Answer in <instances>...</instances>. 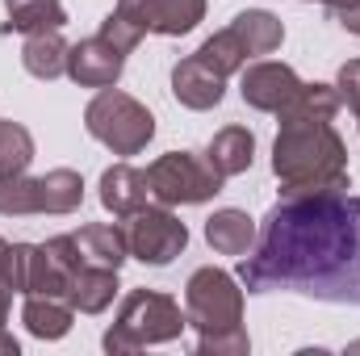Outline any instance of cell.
<instances>
[{
  "label": "cell",
  "instance_id": "cell-2",
  "mask_svg": "<svg viewBox=\"0 0 360 356\" xmlns=\"http://www.w3.org/2000/svg\"><path fill=\"white\" fill-rule=\"evenodd\" d=\"M340 105L335 84H306L285 113H276L272 177L281 180V197L348 189V143L335 130Z\"/></svg>",
  "mask_w": 360,
  "mask_h": 356
},
{
  "label": "cell",
  "instance_id": "cell-26",
  "mask_svg": "<svg viewBox=\"0 0 360 356\" xmlns=\"http://www.w3.org/2000/svg\"><path fill=\"white\" fill-rule=\"evenodd\" d=\"M335 89H340V101L352 109V117H356V126H360V59H348V63L340 68Z\"/></svg>",
  "mask_w": 360,
  "mask_h": 356
},
{
  "label": "cell",
  "instance_id": "cell-16",
  "mask_svg": "<svg viewBox=\"0 0 360 356\" xmlns=\"http://www.w3.org/2000/svg\"><path fill=\"white\" fill-rule=\"evenodd\" d=\"M21 323L34 340H63L76 323V310L68 298H51V293H30L21 306Z\"/></svg>",
  "mask_w": 360,
  "mask_h": 356
},
{
  "label": "cell",
  "instance_id": "cell-5",
  "mask_svg": "<svg viewBox=\"0 0 360 356\" xmlns=\"http://www.w3.org/2000/svg\"><path fill=\"white\" fill-rule=\"evenodd\" d=\"M84 130L113 155H139L155 139V113L122 89H96L84 105Z\"/></svg>",
  "mask_w": 360,
  "mask_h": 356
},
{
  "label": "cell",
  "instance_id": "cell-10",
  "mask_svg": "<svg viewBox=\"0 0 360 356\" xmlns=\"http://www.w3.org/2000/svg\"><path fill=\"white\" fill-rule=\"evenodd\" d=\"M117 13H126L134 25H143V34L180 38L201 25L205 0H117Z\"/></svg>",
  "mask_w": 360,
  "mask_h": 356
},
{
  "label": "cell",
  "instance_id": "cell-22",
  "mask_svg": "<svg viewBox=\"0 0 360 356\" xmlns=\"http://www.w3.org/2000/svg\"><path fill=\"white\" fill-rule=\"evenodd\" d=\"M197 59H205L218 76H226V80H231L235 72H243V68H248V59H252V55H248V46L239 42V34L226 25V30L210 34V38L197 46Z\"/></svg>",
  "mask_w": 360,
  "mask_h": 356
},
{
  "label": "cell",
  "instance_id": "cell-9",
  "mask_svg": "<svg viewBox=\"0 0 360 356\" xmlns=\"http://www.w3.org/2000/svg\"><path fill=\"white\" fill-rule=\"evenodd\" d=\"M302 89H306V80H297V72L289 63L260 59V63H248L239 72V96H243V105H252L260 113H285L297 101Z\"/></svg>",
  "mask_w": 360,
  "mask_h": 356
},
{
  "label": "cell",
  "instance_id": "cell-25",
  "mask_svg": "<svg viewBox=\"0 0 360 356\" xmlns=\"http://www.w3.org/2000/svg\"><path fill=\"white\" fill-rule=\"evenodd\" d=\"M197 352L201 356H248L252 352V340H248V331H231V336L197 340Z\"/></svg>",
  "mask_w": 360,
  "mask_h": 356
},
{
  "label": "cell",
  "instance_id": "cell-8",
  "mask_svg": "<svg viewBox=\"0 0 360 356\" xmlns=\"http://www.w3.org/2000/svg\"><path fill=\"white\" fill-rule=\"evenodd\" d=\"M122 231H126V248L134 260L151 268H168L180 252L188 248V227L172 214V205H143L134 214L122 218Z\"/></svg>",
  "mask_w": 360,
  "mask_h": 356
},
{
  "label": "cell",
  "instance_id": "cell-18",
  "mask_svg": "<svg viewBox=\"0 0 360 356\" xmlns=\"http://www.w3.org/2000/svg\"><path fill=\"white\" fill-rule=\"evenodd\" d=\"M76 248L84 265H101V268H122L130 248H126V231L117 222H89L76 231Z\"/></svg>",
  "mask_w": 360,
  "mask_h": 356
},
{
  "label": "cell",
  "instance_id": "cell-12",
  "mask_svg": "<svg viewBox=\"0 0 360 356\" xmlns=\"http://www.w3.org/2000/svg\"><path fill=\"white\" fill-rule=\"evenodd\" d=\"M172 96L184 109H197V113L218 109L222 96H226V76H218L205 59L188 55V59H180L172 68Z\"/></svg>",
  "mask_w": 360,
  "mask_h": 356
},
{
  "label": "cell",
  "instance_id": "cell-11",
  "mask_svg": "<svg viewBox=\"0 0 360 356\" xmlns=\"http://www.w3.org/2000/svg\"><path fill=\"white\" fill-rule=\"evenodd\" d=\"M122 72H126V55L113 42H105L101 34L68 46V76L80 89H113L122 80Z\"/></svg>",
  "mask_w": 360,
  "mask_h": 356
},
{
  "label": "cell",
  "instance_id": "cell-7",
  "mask_svg": "<svg viewBox=\"0 0 360 356\" xmlns=\"http://www.w3.org/2000/svg\"><path fill=\"white\" fill-rule=\"evenodd\" d=\"M147 189L160 205H205L222 193V177L210 168L205 155L168 151L155 164H147Z\"/></svg>",
  "mask_w": 360,
  "mask_h": 356
},
{
  "label": "cell",
  "instance_id": "cell-15",
  "mask_svg": "<svg viewBox=\"0 0 360 356\" xmlns=\"http://www.w3.org/2000/svg\"><path fill=\"white\" fill-rule=\"evenodd\" d=\"M117 298V268H101V265H80L72 285H68V302L80 314H101L109 310Z\"/></svg>",
  "mask_w": 360,
  "mask_h": 356
},
{
  "label": "cell",
  "instance_id": "cell-13",
  "mask_svg": "<svg viewBox=\"0 0 360 356\" xmlns=\"http://www.w3.org/2000/svg\"><path fill=\"white\" fill-rule=\"evenodd\" d=\"M151 197L147 189V172H139L134 164H113L101 172V205L113 214V218H126L134 210H143Z\"/></svg>",
  "mask_w": 360,
  "mask_h": 356
},
{
  "label": "cell",
  "instance_id": "cell-3",
  "mask_svg": "<svg viewBox=\"0 0 360 356\" xmlns=\"http://www.w3.org/2000/svg\"><path fill=\"white\" fill-rule=\"evenodd\" d=\"M184 327H188V319H184L176 298H168L160 289H130L101 344H105V352L122 356L139 352L147 344H172L184 336Z\"/></svg>",
  "mask_w": 360,
  "mask_h": 356
},
{
  "label": "cell",
  "instance_id": "cell-30",
  "mask_svg": "<svg viewBox=\"0 0 360 356\" xmlns=\"http://www.w3.org/2000/svg\"><path fill=\"white\" fill-rule=\"evenodd\" d=\"M348 352H352V356L360 352V340H352V344H348Z\"/></svg>",
  "mask_w": 360,
  "mask_h": 356
},
{
  "label": "cell",
  "instance_id": "cell-28",
  "mask_svg": "<svg viewBox=\"0 0 360 356\" xmlns=\"http://www.w3.org/2000/svg\"><path fill=\"white\" fill-rule=\"evenodd\" d=\"M331 13H335V21H340L348 34L360 38V0H348V4H340V8H331Z\"/></svg>",
  "mask_w": 360,
  "mask_h": 356
},
{
  "label": "cell",
  "instance_id": "cell-21",
  "mask_svg": "<svg viewBox=\"0 0 360 356\" xmlns=\"http://www.w3.org/2000/svg\"><path fill=\"white\" fill-rule=\"evenodd\" d=\"M231 30L239 34V42L248 46V55H272L285 42V21L276 13H269V8H243L231 21Z\"/></svg>",
  "mask_w": 360,
  "mask_h": 356
},
{
  "label": "cell",
  "instance_id": "cell-6",
  "mask_svg": "<svg viewBox=\"0 0 360 356\" xmlns=\"http://www.w3.org/2000/svg\"><path fill=\"white\" fill-rule=\"evenodd\" d=\"M84 205V177L72 168H51L46 177H8L0 180V214H76Z\"/></svg>",
  "mask_w": 360,
  "mask_h": 356
},
{
  "label": "cell",
  "instance_id": "cell-17",
  "mask_svg": "<svg viewBox=\"0 0 360 356\" xmlns=\"http://www.w3.org/2000/svg\"><path fill=\"white\" fill-rule=\"evenodd\" d=\"M205 243L218 256H248L256 248V222L243 210H214V218H205Z\"/></svg>",
  "mask_w": 360,
  "mask_h": 356
},
{
  "label": "cell",
  "instance_id": "cell-14",
  "mask_svg": "<svg viewBox=\"0 0 360 356\" xmlns=\"http://www.w3.org/2000/svg\"><path fill=\"white\" fill-rule=\"evenodd\" d=\"M205 160H210V168L222 180L243 177V172L252 168V160H256V134H252L248 126H222V130L210 139Z\"/></svg>",
  "mask_w": 360,
  "mask_h": 356
},
{
  "label": "cell",
  "instance_id": "cell-31",
  "mask_svg": "<svg viewBox=\"0 0 360 356\" xmlns=\"http://www.w3.org/2000/svg\"><path fill=\"white\" fill-rule=\"evenodd\" d=\"M319 4H327V8H335V4H344V0H319Z\"/></svg>",
  "mask_w": 360,
  "mask_h": 356
},
{
  "label": "cell",
  "instance_id": "cell-20",
  "mask_svg": "<svg viewBox=\"0 0 360 356\" xmlns=\"http://www.w3.org/2000/svg\"><path fill=\"white\" fill-rule=\"evenodd\" d=\"M4 34H42V30H63L68 25V8L63 0H4Z\"/></svg>",
  "mask_w": 360,
  "mask_h": 356
},
{
  "label": "cell",
  "instance_id": "cell-27",
  "mask_svg": "<svg viewBox=\"0 0 360 356\" xmlns=\"http://www.w3.org/2000/svg\"><path fill=\"white\" fill-rule=\"evenodd\" d=\"M8 306H13V285H8V243L0 239V327L8 323Z\"/></svg>",
  "mask_w": 360,
  "mask_h": 356
},
{
  "label": "cell",
  "instance_id": "cell-23",
  "mask_svg": "<svg viewBox=\"0 0 360 356\" xmlns=\"http://www.w3.org/2000/svg\"><path fill=\"white\" fill-rule=\"evenodd\" d=\"M34 164V134L21 122H0V180L25 177Z\"/></svg>",
  "mask_w": 360,
  "mask_h": 356
},
{
  "label": "cell",
  "instance_id": "cell-1",
  "mask_svg": "<svg viewBox=\"0 0 360 356\" xmlns=\"http://www.w3.org/2000/svg\"><path fill=\"white\" fill-rule=\"evenodd\" d=\"M239 285L360 306V197L348 189L281 197L239 260Z\"/></svg>",
  "mask_w": 360,
  "mask_h": 356
},
{
  "label": "cell",
  "instance_id": "cell-19",
  "mask_svg": "<svg viewBox=\"0 0 360 356\" xmlns=\"http://www.w3.org/2000/svg\"><path fill=\"white\" fill-rule=\"evenodd\" d=\"M21 68H25L34 80H59V76H68V42H63V34H59V30L25 34Z\"/></svg>",
  "mask_w": 360,
  "mask_h": 356
},
{
  "label": "cell",
  "instance_id": "cell-4",
  "mask_svg": "<svg viewBox=\"0 0 360 356\" xmlns=\"http://www.w3.org/2000/svg\"><path fill=\"white\" fill-rule=\"evenodd\" d=\"M184 319L197 331V340H214V336H231L243 331V289L239 276H231L226 268H197L184 285Z\"/></svg>",
  "mask_w": 360,
  "mask_h": 356
},
{
  "label": "cell",
  "instance_id": "cell-29",
  "mask_svg": "<svg viewBox=\"0 0 360 356\" xmlns=\"http://www.w3.org/2000/svg\"><path fill=\"white\" fill-rule=\"evenodd\" d=\"M17 352H21V344H17V340L0 327V356H17Z\"/></svg>",
  "mask_w": 360,
  "mask_h": 356
},
{
  "label": "cell",
  "instance_id": "cell-24",
  "mask_svg": "<svg viewBox=\"0 0 360 356\" xmlns=\"http://www.w3.org/2000/svg\"><path fill=\"white\" fill-rule=\"evenodd\" d=\"M101 38H105V42H113L122 55H130V51H139V42H143L147 34H143V25H134L126 13H117V8H113V13L101 21Z\"/></svg>",
  "mask_w": 360,
  "mask_h": 356
}]
</instances>
